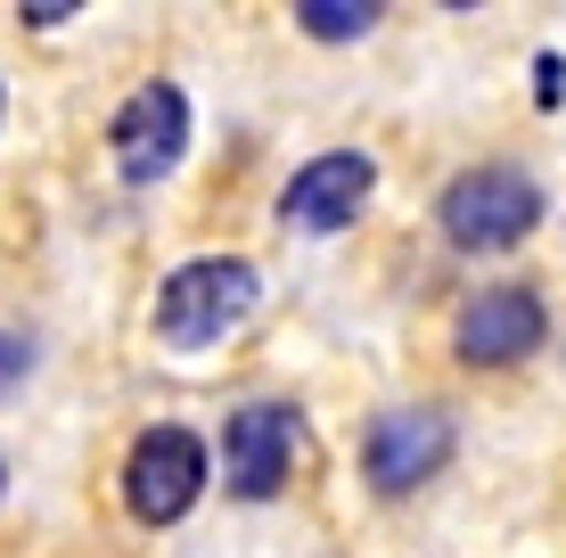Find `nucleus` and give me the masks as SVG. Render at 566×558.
Masks as SVG:
<instances>
[{
  "instance_id": "obj_9",
  "label": "nucleus",
  "mask_w": 566,
  "mask_h": 558,
  "mask_svg": "<svg viewBox=\"0 0 566 558\" xmlns=\"http://www.w3.org/2000/svg\"><path fill=\"white\" fill-rule=\"evenodd\" d=\"M378 0H304V9H296V25L312 33V42H361V33L369 25H378Z\"/></svg>"
},
{
  "instance_id": "obj_6",
  "label": "nucleus",
  "mask_w": 566,
  "mask_h": 558,
  "mask_svg": "<svg viewBox=\"0 0 566 558\" xmlns=\"http://www.w3.org/2000/svg\"><path fill=\"white\" fill-rule=\"evenodd\" d=\"M107 148H115V172H124L132 189L165 181V172L181 165V148H189V99L172 83H140L124 107H115Z\"/></svg>"
},
{
  "instance_id": "obj_12",
  "label": "nucleus",
  "mask_w": 566,
  "mask_h": 558,
  "mask_svg": "<svg viewBox=\"0 0 566 558\" xmlns=\"http://www.w3.org/2000/svg\"><path fill=\"white\" fill-rule=\"evenodd\" d=\"M17 17H25V25H66L74 9H66V0H33V9H17Z\"/></svg>"
},
{
  "instance_id": "obj_10",
  "label": "nucleus",
  "mask_w": 566,
  "mask_h": 558,
  "mask_svg": "<svg viewBox=\"0 0 566 558\" xmlns=\"http://www.w3.org/2000/svg\"><path fill=\"white\" fill-rule=\"evenodd\" d=\"M25 370H33V345L17 337V329H0V394L25 387Z\"/></svg>"
},
{
  "instance_id": "obj_1",
  "label": "nucleus",
  "mask_w": 566,
  "mask_h": 558,
  "mask_svg": "<svg viewBox=\"0 0 566 558\" xmlns=\"http://www.w3.org/2000/svg\"><path fill=\"white\" fill-rule=\"evenodd\" d=\"M534 222H542V189L517 165H468L436 198V230L460 255H510L517 239H534Z\"/></svg>"
},
{
  "instance_id": "obj_3",
  "label": "nucleus",
  "mask_w": 566,
  "mask_h": 558,
  "mask_svg": "<svg viewBox=\"0 0 566 558\" xmlns=\"http://www.w3.org/2000/svg\"><path fill=\"white\" fill-rule=\"evenodd\" d=\"M206 493V444L189 428H140L124 452V509L140 517V526H181L189 509H198Z\"/></svg>"
},
{
  "instance_id": "obj_2",
  "label": "nucleus",
  "mask_w": 566,
  "mask_h": 558,
  "mask_svg": "<svg viewBox=\"0 0 566 558\" xmlns=\"http://www.w3.org/2000/svg\"><path fill=\"white\" fill-rule=\"evenodd\" d=\"M255 296H263V272L247 255H198V263H181V272L156 287V337L181 345V354H198V345L239 329V320L255 313Z\"/></svg>"
},
{
  "instance_id": "obj_4",
  "label": "nucleus",
  "mask_w": 566,
  "mask_h": 558,
  "mask_svg": "<svg viewBox=\"0 0 566 558\" xmlns=\"http://www.w3.org/2000/svg\"><path fill=\"white\" fill-rule=\"evenodd\" d=\"M452 444H460L452 411H436V402H395V411H378L369 435H361V476H369V493L395 502V493H419L427 476H443Z\"/></svg>"
},
{
  "instance_id": "obj_13",
  "label": "nucleus",
  "mask_w": 566,
  "mask_h": 558,
  "mask_svg": "<svg viewBox=\"0 0 566 558\" xmlns=\"http://www.w3.org/2000/svg\"><path fill=\"white\" fill-rule=\"evenodd\" d=\"M0 493H9V460H0Z\"/></svg>"
},
{
  "instance_id": "obj_5",
  "label": "nucleus",
  "mask_w": 566,
  "mask_h": 558,
  "mask_svg": "<svg viewBox=\"0 0 566 558\" xmlns=\"http://www.w3.org/2000/svg\"><path fill=\"white\" fill-rule=\"evenodd\" d=\"M542 329H551V313H542V287L493 280V287H476V296L460 304L452 345H460V361H476V370H510V361H525V354L542 345Z\"/></svg>"
},
{
  "instance_id": "obj_7",
  "label": "nucleus",
  "mask_w": 566,
  "mask_h": 558,
  "mask_svg": "<svg viewBox=\"0 0 566 558\" xmlns=\"http://www.w3.org/2000/svg\"><path fill=\"white\" fill-rule=\"evenodd\" d=\"M287 468H296V411L287 402H239L222 419V485L239 502H271V493H287Z\"/></svg>"
},
{
  "instance_id": "obj_11",
  "label": "nucleus",
  "mask_w": 566,
  "mask_h": 558,
  "mask_svg": "<svg viewBox=\"0 0 566 558\" xmlns=\"http://www.w3.org/2000/svg\"><path fill=\"white\" fill-rule=\"evenodd\" d=\"M534 99H542V107L566 99V57H534Z\"/></svg>"
},
{
  "instance_id": "obj_8",
  "label": "nucleus",
  "mask_w": 566,
  "mask_h": 558,
  "mask_svg": "<svg viewBox=\"0 0 566 558\" xmlns=\"http://www.w3.org/2000/svg\"><path fill=\"white\" fill-rule=\"evenodd\" d=\"M369 189H378V165H369L361 148H328V157H312L296 181L280 189V222L304 230V239H328V230H345L369 206Z\"/></svg>"
}]
</instances>
